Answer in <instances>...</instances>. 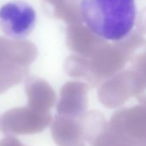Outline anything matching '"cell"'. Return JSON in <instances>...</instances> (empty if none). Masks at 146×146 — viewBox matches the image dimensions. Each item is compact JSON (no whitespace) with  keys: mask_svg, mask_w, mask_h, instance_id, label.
Instances as JSON below:
<instances>
[{"mask_svg":"<svg viewBox=\"0 0 146 146\" xmlns=\"http://www.w3.org/2000/svg\"><path fill=\"white\" fill-rule=\"evenodd\" d=\"M50 123V115L26 110L11 111L5 115L1 123L5 135H29L44 131Z\"/></svg>","mask_w":146,"mask_h":146,"instance_id":"3957f363","label":"cell"},{"mask_svg":"<svg viewBox=\"0 0 146 146\" xmlns=\"http://www.w3.org/2000/svg\"><path fill=\"white\" fill-rule=\"evenodd\" d=\"M37 20L34 7L23 0H12L0 8V29L12 40H23L34 30Z\"/></svg>","mask_w":146,"mask_h":146,"instance_id":"7a4b0ae2","label":"cell"},{"mask_svg":"<svg viewBox=\"0 0 146 146\" xmlns=\"http://www.w3.org/2000/svg\"><path fill=\"white\" fill-rule=\"evenodd\" d=\"M0 146H25V145L23 144L20 142V140L17 139V137L11 135H7L5 137L0 140Z\"/></svg>","mask_w":146,"mask_h":146,"instance_id":"5b68a950","label":"cell"},{"mask_svg":"<svg viewBox=\"0 0 146 146\" xmlns=\"http://www.w3.org/2000/svg\"><path fill=\"white\" fill-rule=\"evenodd\" d=\"M79 8L89 29L107 40L125 38L135 25V0H81Z\"/></svg>","mask_w":146,"mask_h":146,"instance_id":"6da1fadb","label":"cell"},{"mask_svg":"<svg viewBox=\"0 0 146 146\" xmlns=\"http://www.w3.org/2000/svg\"><path fill=\"white\" fill-rule=\"evenodd\" d=\"M51 133L58 146H84V134L80 122L69 119H57Z\"/></svg>","mask_w":146,"mask_h":146,"instance_id":"277c9868","label":"cell"}]
</instances>
